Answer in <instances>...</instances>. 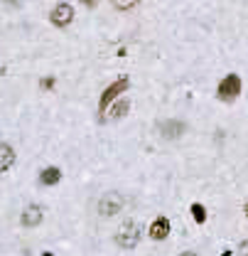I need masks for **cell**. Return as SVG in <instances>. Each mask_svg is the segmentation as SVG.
I'll return each mask as SVG.
<instances>
[{"mask_svg":"<svg viewBox=\"0 0 248 256\" xmlns=\"http://www.w3.org/2000/svg\"><path fill=\"white\" fill-rule=\"evenodd\" d=\"M116 244H118L121 249H133V247H138V244H140V227H138V222L125 219V222L118 227V232H116Z\"/></svg>","mask_w":248,"mask_h":256,"instance_id":"1","label":"cell"},{"mask_svg":"<svg viewBox=\"0 0 248 256\" xmlns=\"http://www.w3.org/2000/svg\"><path fill=\"white\" fill-rule=\"evenodd\" d=\"M241 76L239 74H229V76H224L221 79V84H219V89H217V96L221 99V101H234L239 94H241Z\"/></svg>","mask_w":248,"mask_h":256,"instance_id":"2","label":"cell"},{"mask_svg":"<svg viewBox=\"0 0 248 256\" xmlns=\"http://www.w3.org/2000/svg\"><path fill=\"white\" fill-rule=\"evenodd\" d=\"M123 205H125V200H123L121 192H106V195L98 200V215L113 217V215H118V212L123 210Z\"/></svg>","mask_w":248,"mask_h":256,"instance_id":"3","label":"cell"},{"mask_svg":"<svg viewBox=\"0 0 248 256\" xmlns=\"http://www.w3.org/2000/svg\"><path fill=\"white\" fill-rule=\"evenodd\" d=\"M49 20H52L54 27H66V25L74 20V7H71L69 2H59V5H54V10L49 12Z\"/></svg>","mask_w":248,"mask_h":256,"instance_id":"4","label":"cell"},{"mask_svg":"<svg viewBox=\"0 0 248 256\" xmlns=\"http://www.w3.org/2000/svg\"><path fill=\"white\" fill-rule=\"evenodd\" d=\"M125 89H128V79L123 76V79H116V81H113V84H111V86L101 94V101H98V106H101V116H103V111L108 109V104H111L118 94H123Z\"/></svg>","mask_w":248,"mask_h":256,"instance_id":"5","label":"cell"},{"mask_svg":"<svg viewBox=\"0 0 248 256\" xmlns=\"http://www.w3.org/2000/svg\"><path fill=\"white\" fill-rule=\"evenodd\" d=\"M42 217H44V212H42L39 205H27V207L22 210L20 222H22L25 227H37V224H42Z\"/></svg>","mask_w":248,"mask_h":256,"instance_id":"6","label":"cell"},{"mask_svg":"<svg viewBox=\"0 0 248 256\" xmlns=\"http://www.w3.org/2000/svg\"><path fill=\"white\" fill-rule=\"evenodd\" d=\"M170 219L167 217H157L153 224H150V239H155V242H162V239H167L170 237Z\"/></svg>","mask_w":248,"mask_h":256,"instance_id":"7","label":"cell"},{"mask_svg":"<svg viewBox=\"0 0 248 256\" xmlns=\"http://www.w3.org/2000/svg\"><path fill=\"white\" fill-rule=\"evenodd\" d=\"M160 133H162V138L175 141V138H180V136L185 133V123H182V121H165V123L160 126Z\"/></svg>","mask_w":248,"mask_h":256,"instance_id":"8","label":"cell"},{"mask_svg":"<svg viewBox=\"0 0 248 256\" xmlns=\"http://www.w3.org/2000/svg\"><path fill=\"white\" fill-rule=\"evenodd\" d=\"M62 180V170L59 168H44L42 173H39V185H44V187H52V185H57Z\"/></svg>","mask_w":248,"mask_h":256,"instance_id":"9","label":"cell"},{"mask_svg":"<svg viewBox=\"0 0 248 256\" xmlns=\"http://www.w3.org/2000/svg\"><path fill=\"white\" fill-rule=\"evenodd\" d=\"M128 111H130V101H116L113 106H108V118L111 121H121L123 116H128Z\"/></svg>","mask_w":248,"mask_h":256,"instance_id":"10","label":"cell"},{"mask_svg":"<svg viewBox=\"0 0 248 256\" xmlns=\"http://www.w3.org/2000/svg\"><path fill=\"white\" fill-rule=\"evenodd\" d=\"M15 163V150L7 146V143H0V173L10 170Z\"/></svg>","mask_w":248,"mask_h":256,"instance_id":"11","label":"cell"},{"mask_svg":"<svg viewBox=\"0 0 248 256\" xmlns=\"http://www.w3.org/2000/svg\"><path fill=\"white\" fill-rule=\"evenodd\" d=\"M192 217H194L197 224H204V222H207V210H204L199 202H194V205H192Z\"/></svg>","mask_w":248,"mask_h":256,"instance_id":"12","label":"cell"},{"mask_svg":"<svg viewBox=\"0 0 248 256\" xmlns=\"http://www.w3.org/2000/svg\"><path fill=\"white\" fill-rule=\"evenodd\" d=\"M54 84H57V79H54V76H44V79H39V86H42V89H47V91H49V89H54Z\"/></svg>","mask_w":248,"mask_h":256,"instance_id":"13","label":"cell"},{"mask_svg":"<svg viewBox=\"0 0 248 256\" xmlns=\"http://www.w3.org/2000/svg\"><path fill=\"white\" fill-rule=\"evenodd\" d=\"M138 2L135 0H130V2H113V7H118V10H130V7H135Z\"/></svg>","mask_w":248,"mask_h":256,"instance_id":"14","label":"cell"},{"mask_svg":"<svg viewBox=\"0 0 248 256\" xmlns=\"http://www.w3.org/2000/svg\"><path fill=\"white\" fill-rule=\"evenodd\" d=\"M239 254H241V256H248V239L239 244Z\"/></svg>","mask_w":248,"mask_h":256,"instance_id":"15","label":"cell"},{"mask_svg":"<svg viewBox=\"0 0 248 256\" xmlns=\"http://www.w3.org/2000/svg\"><path fill=\"white\" fill-rule=\"evenodd\" d=\"M180 256H197L194 252H185V254H180Z\"/></svg>","mask_w":248,"mask_h":256,"instance_id":"16","label":"cell"},{"mask_svg":"<svg viewBox=\"0 0 248 256\" xmlns=\"http://www.w3.org/2000/svg\"><path fill=\"white\" fill-rule=\"evenodd\" d=\"M244 212H246V217H248V200H246V207H244Z\"/></svg>","mask_w":248,"mask_h":256,"instance_id":"17","label":"cell"},{"mask_svg":"<svg viewBox=\"0 0 248 256\" xmlns=\"http://www.w3.org/2000/svg\"><path fill=\"white\" fill-rule=\"evenodd\" d=\"M42 256H54V254H52V252H44V254H42Z\"/></svg>","mask_w":248,"mask_h":256,"instance_id":"18","label":"cell"}]
</instances>
